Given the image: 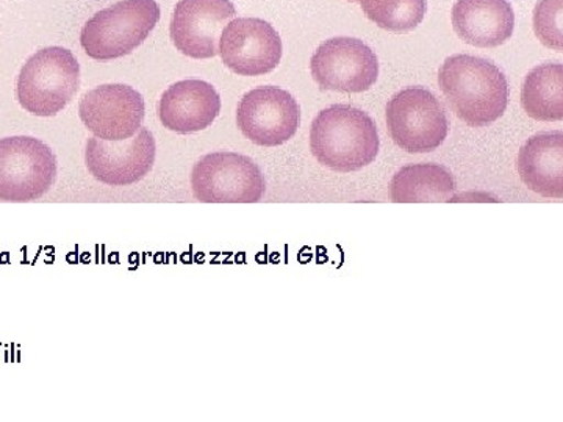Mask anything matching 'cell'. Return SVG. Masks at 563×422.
Here are the masks:
<instances>
[{"mask_svg": "<svg viewBox=\"0 0 563 422\" xmlns=\"http://www.w3.org/2000/svg\"><path fill=\"white\" fill-rule=\"evenodd\" d=\"M222 62L239 76L257 77L272 73L282 60V40L269 22L239 18L221 33Z\"/></svg>", "mask_w": 563, "mask_h": 422, "instance_id": "obj_12", "label": "cell"}, {"mask_svg": "<svg viewBox=\"0 0 563 422\" xmlns=\"http://www.w3.org/2000/svg\"><path fill=\"white\" fill-rule=\"evenodd\" d=\"M221 111V98L203 80H181L163 92L158 118L168 131L188 135L206 131Z\"/></svg>", "mask_w": 563, "mask_h": 422, "instance_id": "obj_14", "label": "cell"}, {"mask_svg": "<svg viewBox=\"0 0 563 422\" xmlns=\"http://www.w3.org/2000/svg\"><path fill=\"white\" fill-rule=\"evenodd\" d=\"M521 106L529 118L536 121L563 120V66L561 63H544L526 76L521 90Z\"/></svg>", "mask_w": 563, "mask_h": 422, "instance_id": "obj_18", "label": "cell"}, {"mask_svg": "<svg viewBox=\"0 0 563 422\" xmlns=\"http://www.w3.org/2000/svg\"><path fill=\"white\" fill-rule=\"evenodd\" d=\"M387 127L396 146L410 154L439 149L448 136V118L431 91L410 87L387 103Z\"/></svg>", "mask_w": 563, "mask_h": 422, "instance_id": "obj_7", "label": "cell"}, {"mask_svg": "<svg viewBox=\"0 0 563 422\" xmlns=\"http://www.w3.org/2000/svg\"><path fill=\"white\" fill-rule=\"evenodd\" d=\"M439 84L455 116L470 127H485L506 113L509 85L490 60L453 55L440 68Z\"/></svg>", "mask_w": 563, "mask_h": 422, "instance_id": "obj_1", "label": "cell"}, {"mask_svg": "<svg viewBox=\"0 0 563 422\" xmlns=\"http://www.w3.org/2000/svg\"><path fill=\"white\" fill-rule=\"evenodd\" d=\"M453 27L465 43L483 49L503 46L512 38L515 14L507 0H457Z\"/></svg>", "mask_w": 563, "mask_h": 422, "instance_id": "obj_15", "label": "cell"}, {"mask_svg": "<svg viewBox=\"0 0 563 422\" xmlns=\"http://www.w3.org/2000/svg\"><path fill=\"white\" fill-rule=\"evenodd\" d=\"M191 190L203 203H257L265 195L262 169L235 152H214L196 163Z\"/></svg>", "mask_w": 563, "mask_h": 422, "instance_id": "obj_6", "label": "cell"}, {"mask_svg": "<svg viewBox=\"0 0 563 422\" xmlns=\"http://www.w3.org/2000/svg\"><path fill=\"white\" fill-rule=\"evenodd\" d=\"M518 174L542 198H563V132L539 133L518 154Z\"/></svg>", "mask_w": 563, "mask_h": 422, "instance_id": "obj_16", "label": "cell"}, {"mask_svg": "<svg viewBox=\"0 0 563 422\" xmlns=\"http://www.w3.org/2000/svg\"><path fill=\"white\" fill-rule=\"evenodd\" d=\"M155 140L147 129L124 141L90 138L85 165L96 180L110 187H128L143 180L155 163Z\"/></svg>", "mask_w": 563, "mask_h": 422, "instance_id": "obj_11", "label": "cell"}, {"mask_svg": "<svg viewBox=\"0 0 563 422\" xmlns=\"http://www.w3.org/2000/svg\"><path fill=\"white\" fill-rule=\"evenodd\" d=\"M310 70L321 90L365 92L376 84L379 62L363 41L340 36L318 47Z\"/></svg>", "mask_w": 563, "mask_h": 422, "instance_id": "obj_8", "label": "cell"}, {"mask_svg": "<svg viewBox=\"0 0 563 422\" xmlns=\"http://www.w3.org/2000/svg\"><path fill=\"white\" fill-rule=\"evenodd\" d=\"M235 16L231 0H180L172 21L174 46L196 60L217 57L221 33Z\"/></svg>", "mask_w": 563, "mask_h": 422, "instance_id": "obj_13", "label": "cell"}, {"mask_svg": "<svg viewBox=\"0 0 563 422\" xmlns=\"http://www.w3.org/2000/svg\"><path fill=\"white\" fill-rule=\"evenodd\" d=\"M347 2H357V0H347Z\"/></svg>", "mask_w": 563, "mask_h": 422, "instance_id": "obj_21", "label": "cell"}, {"mask_svg": "<svg viewBox=\"0 0 563 422\" xmlns=\"http://www.w3.org/2000/svg\"><path fill=\"white\" fill-rule=\"evenodd\" d=\"M363 13L377 27L395 33L413 31L424 20L426 0H358Z\"/></svg>", "mask_w": 563, "mask_h": 422, "instance_id": "obj_19", "label": "cell"}, {"mask_svg": "<svg viewBox=\"0 0 563 422\" xmlns=\"http://www.w3.org/2000/svg\"><path fill=\"white\" fill-rule=\"evenodd\" d=\"M454 192L453 174L435 163L404 166L390 184L395 203L448 202Z\"/></svg>", "mask_w": 563, "mask_h": 422, "instance_id": "obj_17", "label": "cell"}, {"mask_svg": "<svg viewBox=\"0 0 563 422\" xmlns=\"http://www.w3.org/2000/svg\"><path fill=\"white\" fill-rule=\"evenodd\" d=\"M301 109L290 92L277 87H261L243 96L236 109V124L257 146L276 147L298 132Z\"/></svg>", "mask_w": 563, "mask_h": 422, "instance_id": "obj_9", "label": "cell"}, {"mask_svg": "<svg viewBox=\"0 0 563 422\" xmlns=\"http://www.w3.org/2000/svg\"><path fill=\"white\" fill-rule=\"evenodd\" d=\"M379 146L376 124L355 107H329L310 127V151L318 163L332 171H361L376 160Z\"/></svg>", "mask_w": 563, "mask_h": 422, "instance_id": "obj_2", "label": "cell"}, {"mask_svg": "<svg viewBox=\"0 0 563 422\" xmlns=\"http://www.w3.org/2000/svg\"><path fill=\"white\" fill-rule=\"evenodd\" d=\"M80 88V66L73 52L46 47L22 66L18 79V101L35 116L60 113Z\"/></svg>", "mask_w": 563, "mask_h": 422, "instance_id": "obj_4", "label": "cell"}, {"mask_svg": "<svg viewBox=\"0 0 563 422\" xmlns=\"http://www.w3.org/2000/svg\"><path fill=\"white\" fill-rule=\"evenodd\" d=\"M158 20L161 7L155 0H121L85 24L81 47L99 62L125 57L144 43Z\"/></svg>", "mask_w": 563, "mask_h": 422, "instance_id": "obj_3", "label": "cell"}, {"mask_svg": "<svg viewBox=\"0 0 563 422\" xmlns=\"http://www.w3.org/2000/svg\"><path fill=\"white\" fill-rule=\"evenodd\" d=\"M563 0H540L533 13V31L544 46L563 51Z\"/></svg>", "mask_w": 563, "mask_h": 422, "instance_id": "obj_20", "label": "cell"}, {"mask_svg": "<svg viewBox=\"0 0 563 422\" xmlns=\"http://www.w3.org/2000/svg\"><path fill=\"white\" fill-rule=\"evenodd\" d=\"M144 101L129 85H101L88 91L79 106L85 127L106 141H124L139 133L144 121Z\"/></svg>", "mask_w": 563, "mask_h": 422, "instance_id": "obj_10", "label": "cell"}, {"mask_svg": "<svg viewBox=\"0 0 563 422\" xmlns=\"http://www.w3.org/2000/svg\"><path fill=\"white\" fill-rule=\"evenodd\" d=\"M57 179V158L32 136L0 140V201H38Z\"/></svg>", "mask_w": 563, "mask_h": 422, "instance_id": "obj_5", "label": "cell"}]
</instances>
